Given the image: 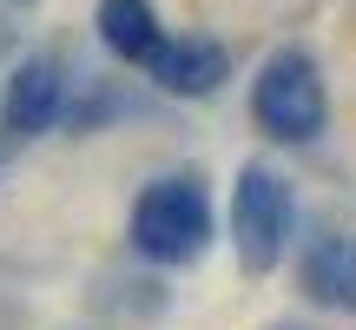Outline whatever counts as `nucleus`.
<instances>
[{
  "instance_id": "obj_1",
  "label": "nucleus",
  "mask_w": 356,
  "mask_h": 330,
  "mask_svg": "<svg viewBox=\"0 0 356 330\" xmlns=\"http://www.w3.org/2000/svg\"><path fill=\"white\" fill-rule=\"evenodd\" d=\"M211 238V198H204L198 172L178 178H152L132 205V244H139L152 265H191Z\"/></svg>"
},
{
  "instance_id": "obj_2",
  "label": "nucleus",
  "mask_w": 356,
  "mask_h": 330,
  "mask_svg": "<svg viewBox=\"0 0 356 330\" xmlns=\"http://www.w3.org/2000/svg\"><path fill=\"white\" fill-rule=\"evenodd\" d=\"M251 119L284 146H304L323 132V79L304 53H270L251 86Z\"/></svg>"
},
{
  "instance_id": "obj_3",
  "label": "nucleus",
  "mask_w": 356,
  "mask_h": 330,
  "mask_svg": "<svg viewBox=\"0 0 356 330\" xmlns=\"http://www.w3.org/2000/svg\"><path fill=\"white\" fill-rule=\"evenodd\" d=\"M284 231H291V191L277 172L244 165L238 191H231V238H238L244 271H270L284 258Z\"/></svg>"
},
{
  "instance_id": "obj_4",
  "label": "nucleus",
  "mask_w": 356,
  "mask_h": 330,
  "mask_svg": "<svg viewBox=\"0 0 356 330\" xmlns=\"http://www.w3.org/2000/svg\"><path fill=\"white\" fill-rule=\"evenodd\" d=\"M145 66H152V79L178 100H204V93H218V79L231 73V53L218 47V40H159L152 53H145Z\"/></svg>"
},
{
  "instance_id": "obj_5",
  "label": "nucleus",
  "mask_w": 356,
  "mask_h": 330,
  "mask_svg": "<svg viewBox=\"0 0 356 330\" xmlns=\"http://www.w3.org/2000/svg\"><path fill=\"white\" fill-rule=\"evenodd\" d=\"M60 113V66L53 60H26L7 86V139H40Z\"/></svg>"
},
{
  "instance_id": "obj_6",
  "label": "nucleus",
  "mask_w": 356,
  "mask_h": 330,
  "mask_svg": "<svg viewBox=\"0 0 356 330\" xmlns=\"http://www.w3.org/2000/svg\"><path fill=\"white\" fill-rule=\"evenodd\" d=\"M304 291L317 304L356 311V238H317L304 251Z\"/></svg>"
},
{
  "instance_id": "obj_7",
  "label": "nucleus",
  "mask_w": 356,
  "mask_h": 330,
  "mask_svg": "<svg viewBox=\"0 0 356 330\" xmlns=\"http://www.w3.org/2000/svg\"><path fill=\"white\" fill-rule=\"evenodd\" d=\"M99 40L119 53V60H145V53L159 47L152 0H99Z\"/></svg>"
}]
</instances>
